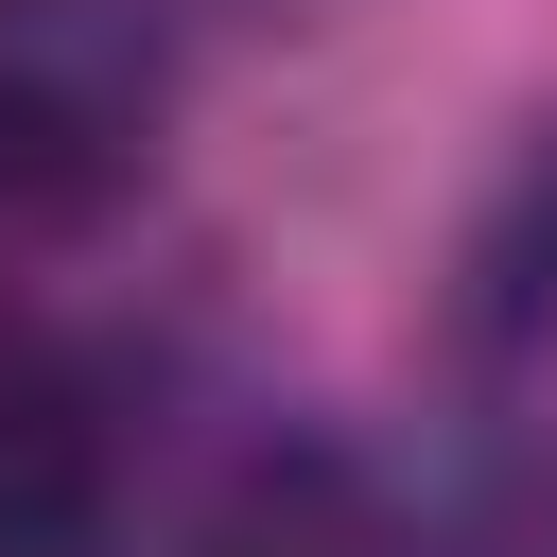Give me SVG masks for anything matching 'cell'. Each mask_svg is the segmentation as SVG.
<instances>
[{
  "mask_svg": "<svg viewBox=\"0 0 557 557\" xmlns=\"http://www.w3.org/2000/svg\"><path fill=\"white\" fill-rule=\"evenodd\" d=\"M470 418L522 487H557V139L505 191V226L470 244Z\"/></svg>",
  "mask_w": 557,
  "mask_h": 557,
  "instance_id": "2",
  "label": "cell"
},
{
  "mask_svg": "<svg viewBox=\"0 0 557 557\" xmlns=\"http://www.w3.org/2000/svg\"><path fill=\"white\" fill-rule=\"evenodd\" d=\"M157 139H174L157 0H0V261L122 226Z\"/></svg>",
  "mask_w": 557,
  "mask_h": 557,
  "instance_id": "1",
  "label": "cell"
},
{
  "mask_svg": "<svg viewBox=\"0 0 557 557\" xmlns=\"http://www.w3.org/2000/svg\"><path fill=\"white\" fill-rule=\"evenodd\" d=\"M174 557H435V540H418V505H400L366 453L278 435V453H244V470L191 505V540H174Z\"/></svg>",
  "mask_w": 557,
  "mask_h": 557,
  "instance_id": "4",
  "label": "cell"
},
{
  "mask_svg": "<svg viewBox=\"0 0 557 557\" xmlns=\"http://www.w3.org/2000/svg\"><path fill=\"white\" fill-rule=\"evenodd\" d=\"M104 540V383L52 331H0V557Z\"/></svg>",
  "mask_w": 557,
  "mask_h": 557,
  "instance_id": "3",
  "label": "cell"
}]
</instances>
